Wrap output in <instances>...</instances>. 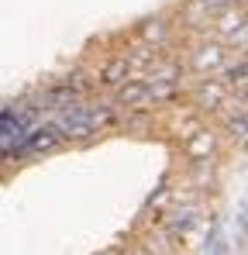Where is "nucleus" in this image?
<instances>
[{
	"label": "nucleus",
	"instance_id": "obj_8",
	"mask_svg": "<svg viewBox=\"0 0 248 255\" xmlns=\"http://www.w3.org/2000/svg\"><path fill=\"white\" fill-rule=\"evenodd\" d=\"M162 24H159V21H152V24H148V28H145V35H148V38H162Z\"/></svg>",
	"mask_w": 248,
	"mask_h": 255
},
{
	"label": "nucleus",
	"instance_id": "obj_6",
	"mask_svg": "<svg viewBox=\"0 0 248 255\" xmlns=\"http://www.w3.org/2000/svg\"><path fill=\"white\" fill-rule=\"evenodd\" d=\"M207 148H210V134H207V131H200V138H197V141L190 145V155H193V159H200Z\"/></svg>",
	"mask_w": 248,
	"mask_h": 255
},
{
	"label": "nucleus",
	"instance_id": "obj_3",
	"mask_svg": "<svg viewBox=\"0 0 248 255\" xmlns=\"http://www.w3.org/2000/svg\"><path fill=\"white\" fill-rule=\"evenodd\" d=\"M55 141H59V128H38L31 134V141H28V148L31 152H41V148H52Z\"/></svg>",
	"mask_w": 248,
	"mask_h": 255
},
{
	"label": "nucleus",
	"instance_id": "obj_1",
	"mask_svg": "<svg viewBox=\"0 0 248 255\" xmlns=\"http://www.w3.org/2000/svg\"><path fill=\"white\" fill-rule=\"evenodd\" d=\"M152 97V86L148 83H124L121 90H118V104H124V107H134V104H141V100H148Z\"/></svg>",
	"mask_w": 248,
	"mask_h": 255
},
{
	"label": "nucleus",
	"instance_id": "obj_5",
	"mask_svg": "<svg viewBox=\"0 0 248 255\" xmlns=\"http://www.w3.org/2000/svg\"><path fill=\"white\" fill-rule=\"evenodd\" d=\"M221 59H224V55H221V48H200L197 66H200V69H207V66L214 69V66H221Z\"/></svg>",
	"mask_w": 248,
	"mask_h": 255
},
{
	"label": "nucleus",
	"instance_id": "obj_7",
	"mask_svg": "<svg viewBox=\"0 0 248 255\" xmlns=\"http://www.w3.org/2000/svg\"><path fill=\"white\" fill-rule=\"evenodd\" d=\"M228 128H231L235 134H245V131H248V114H245V118H235V121H231Z\"/></svg>",
	"mask_w": 248,
	"mask_h": 255
},
{
	"label": "nucleus",
	"instance_id": "obj_2",
	"mask_svg": "<svg viewBox=\"0 0 248 255\" xmlns=\"http://www.w3.org/2000/svg\"><path fill=\"white\" fill-rule=\"evenodd\" d=\"M127 69H131V62L127 59H114V62H107L104 66V73H100V83H107V86H118L127 80Z\"/></svg>",
	"mask_w": 248,
	"mask_h": 255
},
{
	"label": "nucleus",
	"instance_id": "obj_4",
	"mask_svg": "<svg viewBox=\"0 0 248 255\" xmlns=\"http://www.w3.org/2000/svg\"><path fill=\"white\" fill-rule=\"evenodd\" d=\"M197 97H200L204 107H217V104H224V86L217 83V80H214V83H204Z\"/></svg>",
	"mask_w": 248,
	"mask_h": 255
}]
</instances>
